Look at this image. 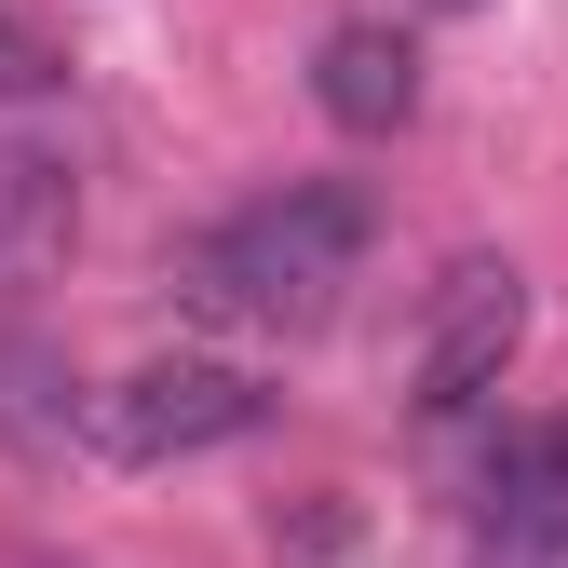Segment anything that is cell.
I'll return each instance as SVG.
<instances>
[{"label": "cell", "instance_id": "obj_9", "mask_svg": "<svg viewBox=\"0 0 568 568\" xmlns=\"http://www.w3.org/2000/svg\"><path fill=\"white\" fill-rule=\"evenodd\" d=\"M419 14H474V0H419Z\"/></svg>", "mask_w": 568, "mask_h": 568}, {"label": "cell", "instance_id": "obj_6", "mask_svg": "<svg viewBox=\"0 0 568 568\" xmlns=\"http://www.w3.org/2000/svg\"><path fill=\"white\" fill-rule=\"evenodd\" d=\"M82 231V176L54 150H0V271H54Z\"/></svg>", "mask_w": 568, "mask_h": 568}, {"label": "cell", "instance_id": "obj_3", "mask_svg": "<svg viewBox=\"0 0 568 568\" xmlns=\"http://www.w3.org/2000/svg\"><path fill=\"white\" fill-rule=\"evenodd\" d=\"M515 352H528V271L515 257H460L434 284V312H419V352H406L419 419H474L487 393L515 379Z\"/></svg>", "mask_w": 568, "mask_h": 568}, {"label": "cell", "instance_id": "obj_1", "mask_svg": "<svg viewBox=\"0 0 568 568\" xmlns=\"http://www.w3.org/2000/svg\"><path fill=\"white\" fill-rule=\"evenodd\" d=\"M366 190L352 176H284V190H257L244 217H217L190 257H176V284H190V312H217V325H257V338H312L325 312H338V284L366 271Z\"/></svg>", "mask_w": 568, "mask_h": 568}, {"label": "cell", "instance_id": "obj_5", "mask_svg": "<svg viewBox=\"0 0 568 568\" xmlns=\"http://www.w3.org/2000/svg\"><path fill=\"white\" fill-rule=\"evenodd\" d=\"M312 109H325L338 135H406V122H419V41L379 28V14L325 28V54H312Z\"/></svg>", "mask_w": 568, "mask_h": 568}, {"label": "cell", "instance_id": "obj_8", "mask_svg": "<svg viewBox=\"0 0 568 568\" xmlns=\"http://www.w3.org/2000/svg\"><path fill=\"white\" fill-rule=\"evenodd\" d=\"M68 82V41L28 14V0H0V109H28V95H54Z\"/></svg>", "mask_w": 568, "mask_h": 568}, {"label": "cell", "instance_id": "obj_4", "mask_svg": "<svg viewBox=\"0 0 568 568\" xmlns=\"http://www.w3.org/2000/svg\"><path fill=\"white\" fill-rule=\"evenodd\" d=\"M474 568H568V419L501 434L474 487Z\"/></svg>", "mask_w": 568, "mask_h": 568}, {"label": "cell", "instance_id": "obj_7", "mask_svg": "<svg viewBox=\"0 0 568 568\" xmlns=\"http://www.w3.org/2000/svg\"><path fill=\"white\" fill-rule=\"evenodd\" d=\"M0 434L14 447H68L82 434V379H68L28 325H0Z\"/></svg>", "mask_w": 568, "mask_h": 568}, {"label": "cell", "instance_id": "obj_2", "mask_svg": "<svg viewBox=\"0 0 568 568\" xmlns=\"http://www.w3.org/2000/svg\"><path fill=\"white\" fill-rule=\"evenodd\" d=\"M271 419V393L244 379V366H217V352H163V366H135V379H109V393H82V447L95 460H203V447H244Z\"/></svg>", "mask_w": 568, "mask_h": 568}]
</instances>
